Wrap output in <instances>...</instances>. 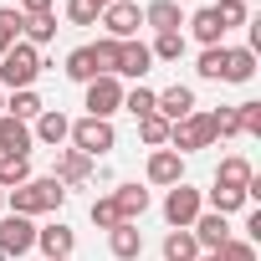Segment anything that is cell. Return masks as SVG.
I'll use <instances>...</instances> for the list:
<instances>
[{"label": "cell", "mask_w": 261, "mask_h": 261, "mask_svg": "<svg viewBox=\"0 0 261 261\" xmlns=\"http://www.w3.org/2000/svg\"><path fill=\"white\" fill-rule=\"evenodd\" d=\"M67 185H57L51 174H31L21 190H6V210H16V215H57L62 205H67Z\"/></svg>", "instance_id": "cell-1"}, {"label": "cell", "mask_w": 261, "mask_h": 261, "mask_svg": "<svg viewBox=\"0 0 261 261\" xmlns=\"http://www.w3.org/2000/svg\"><path fill=\"white\" fill-rule=\"evenodd\" d=\"M41 77V51L31 41H16L6 57H0V92H21V87H36Z\"/></svg>", "instance_id": "cell-2"}, {"label": "cell", "mask_w": 261, "mask_h": 261, "mask_svg": "<svg viewBox=\"0 0 261 261\" xmlns=\"http://www.w3.org/2000/svg\"><path fill=\"white\" fill-rule=\"evenodd\" d=\"M113 144H118V134H113V123H102V118H77V123L67 128V149L87 154L92 164H97L102 154H113Z\"/></svg>", "instance_id": "cell-3"}, {"label": "cell", "mask_w": 261, "mask_h": 261, "mask_svg": "<svg viewBox=\"0 0 261 261\" xmlns=\"http://www.w3.org/2000/svg\"><path fill=\"white\" fill-rule=\"evenodd\" d=\"M215 144V128H210V113L205 108H195L190 118H179V123H169V149L174 154H200V149H210Z\"/></svg>", "instance_id": "cell-4"}, {"label": "cell", "mask_w": 261, "mask_h": 261, "mask_svg": "<svg viewBox=\"0 0 261 261\" xmlns=\"http://www.w3.org/2000/svg\"><path fill=\"white\" fill-rule=\"evenodd\" d=\"M200 210H205V195H200L190 179L169 185V195H164V220H169V230H190Z\"/></svg>", "instance_id": "cell-5"}, {"label": "cell", "mask_w": 261, "mask_h": 261, "mask_svg": "<svg viewBox=\"0 0 261 261\" xmlns=\"http://www.w3.org/2000/svg\"><path fill=\"white\" fill-rule=\"evenodd\" d=\"M97 26L113 36V41H134L144 31V6H134V0H113V6L97 11Z\"/></svg>", "instance_id": "cell-6"}, {"label": "cell", "mask_w": 261, "mask_h": 261, "mask_svg": "<svg viewBox=\"0 0 261 261\" xmlns=\"http://www.w3.org/2000/svg\"><path fill=\"white\" fill-rule=\"evenodd\" d=\"M26 251H36V220L6 210L0 215V256H26Z\"/></svg>", "instance_id": "cell-7"}, {"label": "cell", "mask_w": 261, "mask_h": 261, "mask_svg": "<svg viewBox=\"0 0 261 261\" xmlns=\"http://www.w3.org/2000/svg\"><path fill=\"white\" fill-rule=\"evenodd\" d=\"M82 108H87V118H102V123H113V113L123 108V82H118V77H92V82H87V97H82Z\"/></svg>", "instance_id": "cell-8"}, {"label": "cell", "mask_w": 261, "mask_h": 261, "mask_svg": "<svg viewBox=\"0 0 261 261\" xmlns=\"http://www.w3.org/2000/svg\"><path fill=\"white\" fill-rule=\"evenodd\" d=\"M36 251H41L46 261H72V251H77V230H72L67 220L36 225Z\"/></svg>", "instance_id": "cell-9"}, {"label": "cell", "mask_w": 261, "mask_h": 261, "mask_svg": "<svg viewBox=\"0 0 261 261\" xmlns=\"http://www.w3.org/2000/svg\"><path fill=\"white\" fill-rule=\"evenodd\" d=\"M149 72H154L149 41H139V36H134V41H118V72H113L118 82H123V77H128V82H144Z\"/></svg>", "instance_id": "cell-10"}, {"label": "cell", "mask_w": 261, "mask_h": 261, "mask_svg": "<svg viewBox=\"0 0 261 261\" xmlns=\"http://www.w3.org/2000/svg\"><path fill=\"white\" fill-rule=\"evenodd\" d=\"M36 139H31V123L11 118V113H0V159H31Z\"/></svg>", "instance_id": "cell-11"}, {"label": "cell", "mask_w": 261, "mask_h": 261, "mask_svg": "<svg viewBox=\"0 0 261 261\" xmlns=\"http://www.w3.org/2000/svg\"><path fill=\"white\" fill-rule=\"evenodd\" d=\"M200 102H195V87H185V82H174V87H164V92H154V113L164 118V123H179V118H190Z\"/></svg>", "instance_id": "cell-12"}, {"label": "cell", "mask_w": 261, "mask_h": 261, "mask_svg": "<svg viewBox=\"0 0 261 261\" xmlns=\"http://www.w3.org/2000/svg\"><path fill=\"white\" fill-rule=\"evenodd\" d=\"M144 179H149V185H159V190L179 185V179H185V154H174V149H154V154H149V164H144Z\"/></svg>", "instance_id": "cell-13"}, {"label": "cell", "mask_w": 261, "mask_h": 261, "mask_svg": "<svg viewBox=\"0 0 261 261\" xmlns=\"http://www.w3.org/2000/svg\"><path fill=\"white\" fill-rule=\"evenodd\" d=\"M51 179L57 185H87L92 179V159L87 154H77V149H57V164H51Z\"/></svg>", "instance_id": "cell-14"}, {"label": "cell", "mask_w": 261, "mask_h": 261, "mask_svg": "<svg viewBox=\"0 0 261 261\" xmlns=\"http://www.w3.org/2000/svg\"><path fill=\"white\" fill-rule=\"evenodd\" d=\"M190 236L200 241V251H220V246L230 241V220H225V215H215V210H200V215H195V225H190Z\"/></svg>", "instance_id": "cell-15"}, {"label": "cell", "mask_w": 261, "mask_h": 261, "mask_svg": "<svg viewBox=\"0 0 261 261\" xmlns=\"http://www.w3.org/2000/svg\"><path fill=\"white\" fill-rule=\"evenodd\" d=\"M108 251H113V261H139V256H144V230H139L134 220L113 225V230H108Z\"/></svg>", "instance_id": "cell-16"}, {"label": "cell", "mask_w": 261, "mask_h": 261, "mask_svg": "<svg viewBox=\"0 0 261 261\" xmlns=\"http://www.w3.org/2000/svg\"><path fill=\"white\" fill-rule=\"evenodd\" d=\"M144 26H149L154 36H164V31H185L179 0H149V6H144Z\"/></svg>", "instance_id": "cell-17"}, {"label": "cell", "mask_w": 261, "mask_h": 261, "mask_svg": "<svg viewBox=\"0 0 261 261\" xmlns=\"http://www.w3.org/2000/svg\"><path fill=\"white\" fill-rule=\"evenodd\" d=\"M67 128H72V118H67L62 108H46V113L31 123V139H36V144H51V149H62V144H67Z\"/></svg>", "instance_id": "cell-18"}, {"label": "cell", "mask_w": 261, "mask_h": 261, "mask_svg": "<svg viewBox=\"0 0 261 261\" xmlns=\"http://www.w3.org/2000/svg\"><path fill=\"white\" fill-rule=\"evenodd\" d=\"M185 26H190V36H195L200 46H225V31H220V16H215V6H200L195 16H185Z\"/></svg>", "instance_id": "cell-19"}, {"label": "cell", "mask_w": 261, "mask_h": 261, "mask_svg": "<svg viewBox=\"0 0 261 261\" xmlns=\"http://www.w3.org/2000/svg\"><path fill=\"white\" fill-rule=\"evenodd\" d=\"M251 179H256V169H251V159H246V154H225V159H220V169H215V185H220V190H241V195H246V185H251Z\"/></svg>", "instance_id": "cell-20"}, {"label": "cell", "mask_w": 261, "mask_h": 261, "mask_svg": "<svg viewBox=\"0 0 261 261\" xmlns=\"http://www.w3.org/2000/svg\"><path fill=\"white\" fill-rule=\"evenodd\" d=\"M113 205H118V215H123V220H134V225H139V220L149 215V205H154V200H149V190H144V185H118V190H113Z\"/></svg>", "instance_id": "cell-21"}, {"label": "cell", "mask_w": 261, "mask_h": 261, "mask_svg": "<svg viewBox=\"0 0 261 261\" xmlns=\"http://www.w3.org/2000/svg\"><path fill=\"white\" fill-rule=\"evenodd\" d=\"M251 77H256V51H251V46H225V77H220V82L246 87Z\"/></svg>", "instance_id": "cell-22"}, {"label": "cell", "mask_w": 261, "mask_h": 261, "mask_svg": "<svg viewBox=\"0 0 261 261\" xmlns=\"http://www.w3.org/2000/svg\"><path fill=\"white\" fill-rule=\"evenodd\" d=\"M6 113L21 118V123H36V118L46 113V102L36 97V87H21V92H6Z\"/></svg>", "instance_id": "cell-23"}, {"label": "cell", "mask_w": 261, "mask_h": 261, "mask_svg": "<svg viewBox=\"0 0 261 261\" xmlns=\"http://www.w3.org/2000/svg\"><path fill=\"white\" fill-rule=\"evenodd\" d=\"M21 41H31L36 51H41L46 41H57V11H46V16H26V26H21Z\"/></svg>", "instance_id": "cell-24"}, {"label": "cell", "mask_w": 261, "mask_h": 261, "mask_svg": "<svg viewBox=\"0 0 261 261\" xmlns=\"http://www.w3.org/2000/svg\"><path fill=\"white\" fill-rule=\"evenodd\" d=\"M195 77H200V82H220V77H225V46H200Z\"/></svg>", "instance_id": "cell-25"}, {"label": "cell", "mask_w": 261, "mask_h": 261, "mask_svg": "<svg viewBox=\"0 0 261 261\" xmlns=\"http://www.w3.org/2000/svg\"><path fill=\"white\" fill-rule=\"evenodd\" d=\"M159 251H164V261H195V256H200V241H195L190 230H169Z\"/></svg>", "instance_id": "cell-26"}, {"label": "cell", "mask_w": 261, "mask_h": 261, "mask_svg": "<svg viewBox=\"0 0 261 261\" xmlns=\"http://www.w3.org/2000/svg\"><path fill=\"white\" fill-rule=\"evenodd\" d=\"M123 108L134 113V118H149V113H154V87H149V82H134V87H123Z\"/></svg>", "instance_id": "cell-27"}, {"label": "cell", "mask_w": 261, "mask_h": 261, "mask_svg": "<svg viewBox=\"0 0 261 261\" xmlns=\"http://www.w3.org/2000/svg\"><path fill=\"white\" fill-rule=\"evenodd\" d=\"M185 46H190V41H185V31H164V36H154V46H149V51H154V62H179V57H185Z\"/></svg>", "instance_id": "cell-28"}, {"label": "cell", "mask_w": 261, "mask_h": 261, "mask_svg": "<svg viewBox=\"0 0 261 261\" xmlns=\"http://www.w3.org/2000/svg\"><path fill=\"white\" fill-rule=\"evenodd\" d=\"M87 51H92V67H97V77H113V72H118V41H113V36L92 41Z\"/></svg>", "instance_id": "cell-29"}, {"label": "cell", "mask_w": 261, "mask_h": 261, "mask_svg": "<svg viewBox=\"0 0 261 261\" xmlns=\"http://www.w3.org/2000/svg\"><path fill=\"white\" fill-rule=\"evenodd\" d=\"M21 26H26V16L21 11H11V6H0V57H6L16 41H21Z\"/></svg>", "instance_id": "cell-30"}, {"label": "cell", "mask_w": 261, "mask_h": 261, "mask_svg": "<svg viewBox=\"0 0 261 261\" xmlns=\"http://www.w3.org/2000/svg\"><path fill=\"white\" fill-rule=\"evenodd\" d=\"M139 139H144L149 149H169V123H164L159 113H149V118H139Z\"/></svg>", "instance_id": "cell-31"}, {"label": "cell", "mask_w": 261, "mask_h": 261, "mask_svg": "<svg viewBox=\"0 0 261 261\" xmlns=\"http://www.w3.org/2000/svg\"><path fill=\"white\" fill-rule=\"evenodd\" d=\"M62 72H67L72 82H82V87H87V82L97 77V67H92V51H87V46H77V51L67 57V67H62Z\"/></svg>", "instance_id": "cell-32"}, {"label": "cell", "mask_w": 261, "mask_h": 261, "mask_svg": "<svg viewBox=\"0 0 261 261\" xmlns=\"http://www.w3.org/2000/svg\"><path fill=\"white\" fill-rule=\"evenodd\" d=\"M31 179V159H0V190H21Z\"/></svg>", "instance_id": "cell-33"}, {"label": "cell", "mask_w": 261, "mask_h": 261, "mask_svg": "<svg viewBox=\"0 0 261 261\" xmlns=\"http://www.w3.org/2000/svg\"><path fill=\"white\" fill-rule=\"evenodd\" d=\"M210 210L230 220L236 210H246V195H241V190H220V185H215V190H210Z\"/></svg>", "instance_id": "cell-34"}, {"label": "cell", "mask_w": 261, "mask_h": 261, "mask_svg": "<svg viewBox=\"0 0 261 261\" xmlns=\"http://www.w3.org/2000/svg\"><path fill=\"white\" fill-rule=\"evenodd\" d=\"M215 16H220V31H230V26H251L246 0H220V6H215Z\"/></svg>", "instance_id": "cell-35"}, {"label": "cell", "mask_w": 261, "mask_h": 261, "mask_svg": "<svg viewBox=\"0 0 261 261\" xmlns=\"http://www.w3.org/2000/svg\"><path fill=\"white\" fill-rule=\"evenodd\" d=\"M236 123H241V134H246V139H256V134H261V102H256V97L236 102Z\"/></svg>", "instance_id": "cell-36"}, {"label": "cell", "mask_w": 261, "mask_h": 261, "mask_svg": "<svg viewBox=\"0 0 261 261\" xmlns=\"http://www.w3.org/2000/svg\"><path fill=\"white\" fill-rule=\"evenodd\" d=\"M92 225H97V230H113V225H123V215H118L113 195H97V200H92Z\"/></svg>", "instance_id": "cell-37"}, {"label": "cell", "mask_w": 261, "mask_h": 261, "mask_svg": "<svg viewBox=\"0 0 261 261\" xmlns=\"http://www.w3.org/2000/svg\"><path fill=\"white\" fill-rule=\"evenodd\" d=\"M210 128H215V139H241L236 108H215V113H210Z\"/></svg>", "instance_id": "cell-38"}, {"label": "cell", "mask_w": 261, "mask_h": 261, "mask_svg": "<svg viewBox=\"0 0 261 261\" xmlns=\"http://www.w3.org/2000/svg\"><path fill=\"white\" fill-rule=\"evenodd\" d=\"M215 256H220V261H256V246H251L246 236H230V241H225Z\"/></svg>", "instance_id": "cell-39"}, {"label": "cell", "mask_w": 261, "mask_h": 261, "mask_svg": "<svg viewBox=\"0 0 261 261\" xmlns=\"http://www.w3.org/2000/svg\"><path fill=\"white\" fill-rule=\"evenodd\" d=\"M67 26H97V6L92 0H67Z\"/></svg>", "instance_id": "cell-40"}, {"label": "cell", "mask_w": 261, "mask_h": 261, "mask_svg": "<svg viewBox=\"0 0 261 261\" xmlns=\"http://www.w3.org/2000/svg\"><path fill=\"white\" fill-rule=\"evenodd\" d=\"M51 6H57V0H21V6H16V11H21V16H46Z\"/></svg>", "instance_id": "cell-41"}, {"label": "cell", "mask_w": 261, "mask_h": 261, "mask_svg": "<svg viewBox=\"0 0 261 261\" xmlns=\"http://www.w3.org/2000/svg\"><path fill=\"white\" fill-rule=\"evenodd\" d=\"M246 241H251V246L261 241V210H251V215H246Z\"/></svg>", "instance_id": "cell-42"}, {"label": "cell", "mask_w": 261, "mask_h": 261, "mask_svg": "<svg viewBox=\"0 0 261 261\" xmlns=\"http://www.w3.org/2000/svg\"><path fill=\"white\" fill-rule=\"evenodd\" d=\"M195 261H220V256H215V251H200V256H195Z\"/></svg>", "instance_id": "cell-43"}, {"label": "cell", "mask_w": 261, "mask_h": 261, "mask_svg": "<svg viewBox=\"0 0 261 261\" xmlns=\"http://www.w3.org/2000/svg\"><path fill=\"white\" fill-rule=\"evenodd\" d=\"M0 215H6V190H0Z\"/></svg>", "instance_id": "cell-44"}, {"label": "cell", "mask_w": 261, "mask_h": 261, "mask_svg": "<svg viewBox=\"0 0 261 261\" xmlns=\"http://www.w3.org/2000/svg\"><path fill=\"white\" fill-rule=\"evenodd\" d=\"M92 6H97V11H102V6H113V0H92Z\"/></svg>", "instance_id": "cell-45"}, {"label": "cell", "mask_w": 261, "mask_h": 261, "mask_svg": "<svg viewBox=\"0 0 261 261\" xmlns=\"http://www.w3.org/2000/svg\"><path fill=\"white\" fill-rule=\"evenodd\" d=\"M0 113H6V92H0Z\"/></svg>", "instance_id": "cell-46"}]
</instances>
